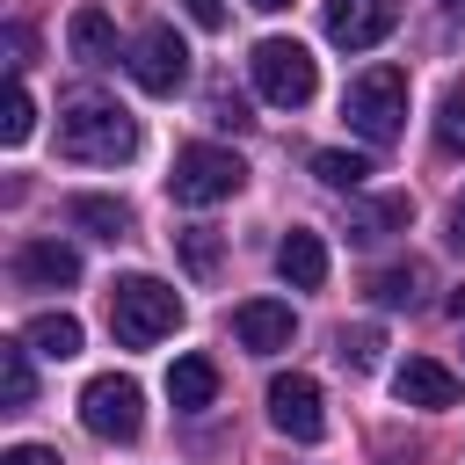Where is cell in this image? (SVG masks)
<instances>
[{
	"label": "cell",
	"instance_id": "cell-1",
	"mask_svg": "<svg viewBox=\"0 0 465 465\" xmlns=\"http://www.w3.org/2000/svg\"><path fill=\"white\" fill-rule=\"evenodd\" d=\"M58 153L87 160V167H124L138 153V124L109 94H65L58 102Z\"/></svg>",
	"mask_w": 465,
	"mask_h": 465
},
{
	"label": "cell",
	"instance_id": "cell-2",
	"mask_svg": "<svg viewBox=\"0 0 465 465\" xmlns=\"http://www.w3.org/2000/svg\"><path fill=\"white\" fill-rule=\"evenodd\" d=\"M341 116L363 145H392L407 131V73L400 65H363L349 87H341Z\"/></svg>",
	"mask_w": 465,
	"mask_h": 465
},
{
	"label": "cell",
	"instance_id": "cell-3",
	"mask_svg": "<svg viewBox=\"0 0 465 465\" xmlns=\"http://www.w3.org/2000/svg\"><path fill=\"white\" fill-rule=\"evenodd\" d=\"M182 327V298L160 283V276H124L116 291H109V334L124 341V349H153V341H167Z\"/></svg>",
	"mask_w": 465,
	"mask_h": 465
},
{
	"label": "cell",
	"instance_id": "cell-4",
	"mask_svg": "<svg viewBox=\"0 0 465 465\" xmlns=\"http://www.w3.org/2000/svg\"><path fill=\"white\" fill-rule=\"evenodd\" d=\"M240 182H247V160H240L232 145H182V153H174V174H167V196L189 203V211H211V203H225Z\"/></svg>",
	"mask_w": 465,
	"mask_h": 465
},
{
	"label": "cell",
	"instance_id": "cell-5",
	"mask_svg": "<svg viewBox=\"0 0 465 465\" xmlns=\"http://www.w3.org/2000/svg\"><path fill=\"white\" fill-rule=\"evenodd\" d=\"M247 73H254L262 102H276V109H305V102H312V87H320L312 51H305L298 36H262V44H254V58H247Z\"/></svg>",
	"mask_w": 465,
	"mask_h": 465
},
{
	"label": "cell",
	"instance_id": "cell-6",
	"mask_svg": "<svg viewBox=\"0 0 465 465\" xmlns=\"http://www.w3.org/2000/svg\"><path fill=\"white\" fill-rule=\"evenodd\" d=\"M80 429L102 436V443H131V436L145 429V392H138V378H124V371L87 378V392H80Z\"/></svg>",
	"mask_w": 465,
	"mask_h": 465
},
{
	"label": "cell",
	"instance_id": "cell-7",
	"mask_svg": "<svg viewBox=\"0 0 465 465\" xmlns=\"http://www.w3.org/2000/svg\"><path fill=\"white\" fill-rule=\"evenodd\" d=\"M131 80L145 87V94H182L189 87V44L167 29V22H153V29H138V44H131Z\"/></svg>",
	"mask_w": 465,
	"mask_h": 465
},
{
	"label": "cell",
	"instance_id": "cell-8",
	"mask_svg": "<svg viewBox=\"0 0 465 465\" xmlns=\"http://www.w3.org/2000/svg\"><path fill=\"white\" fill-rule=\"evenodd\" d=\"M269 421H276L291 443H320V436H327L320 385H312L305 371H276V378H269Z\"/></svg>",
	"mask_w": 465,
	"mask_h": 465
},
{
	"label": "cell",
	"instance_id": "cell-9",
	"mask_svg": "<svg viewBox=\"0 0 465 465\" xmlns=\"http://www.w3.org/2000/svg\"><path fill=\"white\" fill-rule=\"evenodd\" d=\"M400 29V0H327V36L341 51H378Z\"/></svg>",
	"mask_w": 465,
	"mask_h": 465
},
{
	"label": "cell",
	"instance_id": "cell-10",
	"mask_svg": "<svg viewBox=\"0 0 465 465\" xmlns=\"http://www.w3.org/2000/svg\"><path fill=\"white\" fill-rule=\"evenodd\" d=\"M458 392H465V378L450 371V363H436V356H407L400 371H392V400L400 407H458Z\"/></svg>",
	"mask_w": 465,
	"mask_h": 465
},
{
	"label": "cell",
	"instance_id": "cell-11",
	"mask_svg": "<svg viewBox=\"0 0 465 465\" xmlns=\"http://www.w3.org/2000/svg\"><path fill=\"white\" fill-rule=\"evenodd\" d=\"M15 283L22 291H73L80 283V254L65 240H22L15 247Z\"/></svg>",
	"mask_w": 465,
	"mask_h": 465
},
{
	"label": "cell",
	"instance_id": "cell-12",
	"mask_svg": "<svg viewBox=\"0 0 465 465\" xmlns=\"http://www.w3.org/2000/svg\"><path fill=\"white\" fill-rule=\"evenodd\" d=\"M232 334H240V349H254V356H276V349H291V334H298V312H291L283 298H247V305H232Z\"/></svg>",
	"mask_w": 465,
	"mask_h": 465
},
{
	"label": "cell",
	"instance_id": "cell-13",
	"mask_svg": "<svg viewBox=\"0 0 465 465\" xmlns=\"http://www.w3.org/2000/svg\"><path fill=\"white\" fill-rule=\"evenodd\" d=\"M407 225H414V196H407V189H392V196H356V203H349V240H356V247H378V240L407 232Z\"/></svg>",
	"mask_w": 465,
	"mask_h": 465
},
{
	"label": "cell",
	"instance_id": "cell-14",
	"mask_svg": "<svg viewBox=\"0 0 465 465\" xmlns=\"http://www.w3.org/2000/svg\"><path fill=\"white\" fill-rule=\"evenodd\" d=\"M276 276H283L291 291H320V283H327V240L305 232V225H291L283 247H276Z\"/></svg>",
	"mask_w": 465,
	"mask_h": 465
},
{
	"label": "cell",
	"instance_id": "cell-15",
	"mask_svg": "<svg viewBox=\"0 0 465 465\" xmlns=\"http://www.w3.org/2000/svg\"><path fill=\"white\" fill-rule=\"evenodd\" d=\"M167 400H174L182 414H203V407L218 400V363H211V356H174V363H167Z\"/></svg>",
	"mask_w": 465,
	"mask_h": 465
},
{
	"label": "cell",
	"instance_id": "cell-16",
	"mask_svg": "<svg viewBox=\"0 0 465 465\" xmlns=\"http://www.w3.org/2000/svg\"><path fill=\"white\" fill-rule=\"evenodd\" d=\"M65 218H73L80 232H94V240H131V225H138L124 196H73Z\"/></svg>",
	"mask_w": 465,
	"mask_h": 465
},
{
	"label": "cell",
	"instance_id": "cell-17",
	"mask_svg": "<svg viewBox=\"0 0 465 465\" xmlns=\"http://www.w3.org/2000/svg\"><path fill=\"white\" fill-rule=\"evenodd\" d=\"M65 44H73L80 65H109V58H116V22H109L102 7H80V15L65 22Z\"/></svg>",
	"mask_w": 465,
	"mask_h": 465
},
{
	"label": "cell",
	"instance_id": "cell-18",
	"mask_svg": "<svg viewBox=\"0 0 465 465\" xmlns=\"http://www.w3.org/2000/svg\"><path fill=\"white\" fill-rule=\"evenodd\" d=\"M421 291H429V269H421V262H392V269L371 276V298H378L385 312H414Z\"/></svg>",
	"mask_w": 465,
	"mask_h": 465
},
{
	"label": "cell",
	"instance_id": "cell-19",
	"mask_svg": "<svg viewBox=\"0 0 465 465\" xmlns=\"http://www.w3.org/2000/svg\"><path fill=\"white\" fill-rule=\"evenodd\" d=\"M22 341H29L36 356L65 363V356H80V320H73V312H36V320L22 327Z\"/></svg>",
	"mask_w": 465,
	"mask_h": 465
},
{
	"label": "cell",
	"instance_id": "cell-20",
	"mask_svg": "<svg viewBox=\"0 0 465 465\" xmlns=\"http://www.w3.org/2000/svg\"><path fill=\"white\" fill-rule=\"evenodd\" d=\"M29 341H0V400H7V414H22L29 400H36V371H29Z\"/></svg>",
	"mask_w": 465,
	"mask_h": 465
},
{
	"label": "cell",
	"instance_id": "cell-21",
	"mask_svg": "<svg viewBox=\"0 0 465 465\" xmlns=\"http://www.w3.org/2000/svg\"><path fill=\"white\" fill-rule=\"evenodd\" d=\"M312 174L327 182V189H363L371 182V153H341V145H327V153H312Z\"/></svg>",
	"mask_w": 465,
	"mask_h": 465
},
{
	"label": "cell",
	"instance_id": "cell-22",
	"mask_svg": "<svg viewBox=\"0 0 465 465\" xmlns=\"http://www.w3.org/2000/svg\"><path fill=\"white\" fill-rule=\"evenodd\" d=\"M203 116H211L218 131H247V124H254V116H247V102H240V87H232L225 73H211V80H203Z\"/></svg>",
	"mask_w": 465,
	"mask_h": 465
},
{
	"label": "cell",
	"instance_id": "cell-23",
	"mask_svg": "<svg viewBox=\"0 0 465 465\" xmlns=\"http://www.w3.org/2000/svg\"><path fill=\"white\" fill-rule=\"evenodd\" d=\"M29 131H36V102H29V87L15 80V87H7V109H0V145H22Z\"/></svg>",
	"mask_w": 465,
	"mask_h": 465
},
{
	"label": "cell",
	"instance_id": "cell-24",
	"mask_svg": "<svg viewBox=\"0 0 465 465\" xmlns=\"http://www.w3.org/2000/svg\"><path fill=\"white\" fill-rule=\"evenodd\" d=\"M436 145L465 153V87H443V102H436Z\"/></svg>",
	"mask_w": 465,
	"mask_h": 465
},
{
	"label": "cell",
	"instance_id": "cell-25",
	"mask_svg": "<svg viewBox=\"0 0 465 465\" xmlns=\"http://www.w3.org/2000/svg\"><path fill=\"white\" fill-rule=\"evenodd\" d=\"M174 240H182L189 276H218V232H211V225H189V232H174Z\"/></svg>",
	"mask_w": 465,
	"mask_h": 465
},
{
	"label": "cell",
	"instance_id": "cell-26",
	"mask_svg": "<svg viewBox=\"0 0 465 465\" xmlns=\"http://www.w3.org/2000/svg\"><path fill=\"white\" fill-rule=\"evenodd\" d=\"M378 356H385V334L378 327H341V363L349 371H378Z\"/></svg>",
	"mask_w": 465,
	"mask_h": 465
},
{
	"label": "cell",
	"instance_id": "cell-27",
	"mask_svg": "<svg viewBox=\"0 0 465 465\" xmlns=\"http://www.w3.org/2000/svg\"><path fill=\"white\" fill-rule=\"evenodd\" d=\"M29 51H36V36H29L22 22H7V65H15V80H22V65H29Z\"/></svg>",
	"mask_w": 465,
	"mask_h": 465
},
{
	"label": "cell",
	"instance_id": "cell-28",
	"mask_svg": "<svg viewBox=\"0 0 465 465\" xmlns=\"http://www.w3.org/2000/svg\"><path fill=\"white\" fill-rule=\"evenodd\" d=\"M182 15H189L196 29H225V0H182Z\"/></svg>",
	"mask_w": 465,
	"mask_h": 465
},
{
	"label": "cell",
	"instance_id": "cell-29",
	"mask_svg": "<svg viewBox=\"0 0 465 465\" xmlns=\"http://www.w3.org/2000/svg\"><path fill=\"white\" fill-rule=\"evenodd\" d=\"M0 465H65V458H58L51 443H15V450H7Z\"/></svg>",
	"mask_w": 465,
	"mask_h": 465
},
{
	"label": "cell",
	"instance_id": "cell-30",
	"mask_svg": "<svg viewBox=\"0 0 465 465\" xmlns=\"http://www.w3.org/2000/svg\"><path fill=\"white\" fill-rule=\"evenodd\" d=\"M443 240H450V247H458V254H465V196H458V203H450V232H443Z\"/></svg>",
	"mask_w": 465,
	"mask_h": 465
},
{
	"label": "cell",
	"instance_id": "cell-31",
	"mask_svg": "<svg viewBox=\"0 0 465 465\" xmlns=\"http://www.w3.org/2000/svg\"><path fill=\"white\" fill-rule=\"evenodd\" d=\"M450 312H458V320H465V283H458V291H450Z\"/></svg>",
	"mask_w": 465,
	"mask_h": 465
},
{
	"label": "cell",
	"instance_id": "cell-32",
	"mask_svg": "<svg viewBox=\"0 0 465 465\" xmlns=\"http://www.w3.org/2000/svg\"><path fill=\"white\" fill-rule=\"evenodd\" d=\"M247 7H262V15H276V7H291V0H247Z\"/></svg>",
	"mask_w": 465,
	"mask_h": 465
},
{
	"label": "cell",
	"instance_id": "cell-33",
	"mask_svg": "<svg viewBox=\"0 0 465 465\" xmlns=\"http://www.w3.org/2000/svg\"><path fill=\"white\" fill-rule=\"evenodd\" d=\"M443 15H450V22H465V0H443Z\"/></svg>",
	"mask_w": 465,
	"mask_h": 465
}]
</instances>
